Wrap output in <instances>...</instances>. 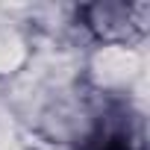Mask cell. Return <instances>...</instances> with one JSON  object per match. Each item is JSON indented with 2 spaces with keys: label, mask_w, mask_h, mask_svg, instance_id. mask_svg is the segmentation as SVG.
<instances>
[{
  "label": "cell",
  "mask_w": 150,
  "mask_h": 150,
  "mask_svg": "<svg viewBox=\"0 0 150 150\" xmlns=\"http://www.w3.org/2000/svg\"><path fill=\"white\" fill-rule=\"evenodd\" d=\"M147 38L141 41H94L83 56V86L109 103H124L135 86L147 83Z\"/></svg>",
  "instance_id": "obj_1"
},
{
  "label": "cell",
  "mask_w": 150,
  "mask_h": 150,
  "mask_svg": "<svg viewBox=\"0 0 150 150\" xmlns=\"http://www.w3.org/2000/svg\"><path fill=\"white\" fill-rule=\"evenodd\" d=\"M33 56V33L24 21V3H0V83H9Z\"/></svg>",
  "instance_id": "obj_2"
},
{
  "label": "cell",
  "mask_w": 150,
  "mask_h": 150,
  "mask_svg": "<svg viewBox=\"0 0 150 150\" xmlns=\"http://www.w3.org/2000/svg\"><path fill=\"white\" fill-rule=\"evenodd\" d=\"M80 21L91 41H141L132 24V3L127 0H94L80 6Z\"/></svg>",
  "instance_id": "obj_3"
},
{
  "label": "cell",
  "mask_w": 150,
  "mask_h": 150,
  "mask_svg": "<svg viewBox=\"0 0 150 150\" xmlns=\"http://www.w3.org/2000/svg\"><path fill=\"white\" fill-rule=\"evenodd\" d=\"M0 150H33V138L12 121L9 112L0 115Z\"/></svg>",
  "instance_id": "obj_4"
},
{
  "label": "cell",
  "mask_w": 150,
  "mask_h": 150,
  "mask_svg": "<svg viewBox=\"0 0 150 150\" xmlns=\"http://www.w3.org/2000/svg\"><path fill=\"white\" fill-rule=\"evenodd\" d=\"M3 112H9V109H6V83H0V115Z\"/></svg>",
  "instance_id": "obj_5"
}]
</instances>
